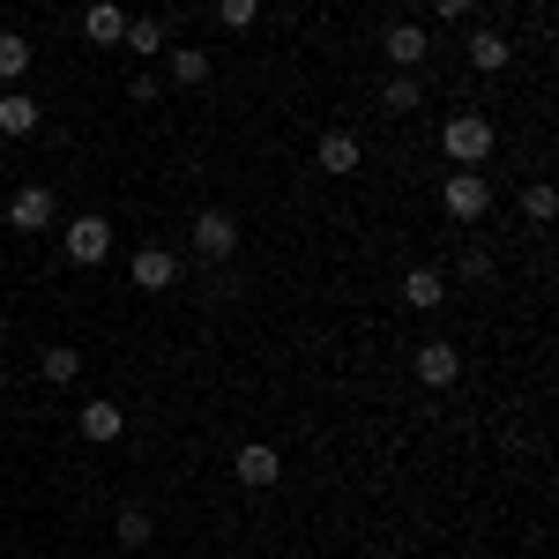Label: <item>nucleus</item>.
<instances>
[{
	"instance_id": "13",
	"label": "nucleus",
	"mask_w": 559,
	"mask_h": 559,
	"mask_svg": "<svg viewBox=\"0 0 559 559\" xmlns=\"http://www.w3.org/2000/svg\"><path fill=\"white\" fill-rule=\"evenodd\" d=\"M508 60H515V45L500 38V31H471V68L477 75H500Z\"/></svg>"
},
{
	"instance_id": "16",
	"label": "nucleus",
	"mask_w": 559,
	"mask_h": 559,
	"mask_svg": "<svg viewBox=\"0 0 559 559\" xmlns=\"http://www.w3.org/2000/svg\"><path fill=\"white\" fill-rule=\"evenodd\" d=\"M0 134H38V97L8 90V97H0Z\"/></svg>"
},
{
	"instance_id": "5",
	"label": "nucleus",
	"mask_w": 559,
	"mask_h": 559,
	"mask_svg": "<svg viewBox=\"0 0 559 559\" xmlns=\"http://www.w3.org/2000/svg\"><path fill=\"white\" fill-rule=\"evenodd\" d=\"M8 224H15V231H45V224H60L52 187H38V179H31V187H15V194H8Z\"/></svg>"
},
{
	"instance_id": "18",
	"label": "nucleus",
	"mask_w": 559,
	"mask_h": 559,
	"mask_svg": "<svg viewBox=\"0 0 559 559\" xmlns=\"http://www.w3.org/2000/svg\"><path fill=\"white\" fill-rule=\"evenodd\" d=\"M173 83H187V90L210 83V52L202 45H173Z\"/></svg>"
},
{
	"instance_id": "7",
	"label": "nucleus",
	"mask_w": 559,
	"mask_h": 559,
	"mask_svg": "<svg viewBox=\"0 0 559 559\" xmlns=\"http://www.w3.org/2000/svg\"><path fill=\"white\" fill-rule=\"evenodd\" d=\"M231 477H239V485H254V492H269V485L284 477V463H276V448H269V440H247V448L231 455Z\"/></svg>"
},
{
	"instance_id": "19",
	"label": "nucleus",
	"mask_w": 559,
	"mask_h": 559,
	"mask_svg": "<svg viewBox=\"0 0 559 559\" xmlns=\"http://www.w3.org/2000/svg\"><path fill=\"white\" fill-rule=\"evenodd\" d=\"M418 105H426V83H418V75H388L381 112H418Z\"/></svg>"
},
{
	"instance_id": "24",
	"label": "nucleus",
	"mask_w": 559,
	"mask_h": 559,
	"mask_svg": "<svg viewBox=\"0 0 559 559\" xmlns=\"http://www.w3.org/2000/svg\"><path fill=\"white\" fill-rule=\"evenodd\" d=\"M463 284H492V254H463Z\"/></svg>"
},
{
	"instance_id": "17",
	"label": "nucleus",
	"mask_w": 559,
	"mask_h": 559,
	"mask_svg": "<svg viewBox=\"0 0 559 559\" xmlns=\"http://www.w3.org/2000/svg\"><path fill=\"white\" fill-rule=\"evenodd\" d=\"M120 45H128V52H142V60H157V52H165L173 38H165V23H150V15H128V38H120Z\"/></svg>"
},
{
	"instance_id": "21",
	"label": "nucleus",
	"mask_w": 559,
	"mask_h": 559,
	"mask_svg": "<svg viewBox=\"0 0 559 559\" xmlns=\"http://www.w3.org/2000/svg\"><path fill=\"white\" fill-rule=\"evenodd\" d=\"M522 216H530V224H552V216H559V194L545 187V179H537V187H522Z\"/></svg>"
},
{
	"instance_id": "8",
	"label": "nucleus",
	"mask_w": 559,
	"mask_h": 559,
	"mask_svg": "<svg viewBox=\"0 0 559 559\" xmlns=\"http://www.w3.org/2000/svg\"><path fill=\"white\" fill-rule=\"evenodd\" d=\"M358 157H366V150H358V134H350V128H329V134H321V150H313V165L336 173V179L358 173Z\"/></svg>"
},
{
	"instance_id": "23",
	"label": "nucleus",
	"mask_w": 559,
	"mask_h": 559,
	"mask_svg": "<svg viewBox=\"0 0 559 559\" xmlns=\"http://www.w3.org/2000/svg\"><path fill=\"white\" fill-rule=\"evenodd\" d=\"M112 530H120V545H150V515H142V508H120Z\"/></svg>"
},
{
	"instance_id": "25",
	"label": "nucleus",
	"mask_w": 559,
	"mask_h": 559,
	"mask_svg": "<svg viewBox=\"0 0 559 559\" xmlns=\"http://www.w3.org/2000/svg\"><path fill=\"white\" fill-rule=\"evenodd\" d=\"M471 8H477V0H432V15H440V23H463Z\"/></svg>"
},
{
	"instance_id": "1",
	"label": "nucleus",
	"mask_w": 559,
	"mask_h": 559,
	"mask_svg": "<svg viewBox=\"0 0 559 559\" xmlns=\"http://www.w3.org/2000/svg\"><path fill=\"white\" fill-rule=\"evenodd\" d=\"M440 150H448V165H455V173H477V165L492 157V120H485V112H448Z\"/></svg>"
},
{
	"instance_id": "22",
	"label": "nucleus",
	"mask_w": 559,
	"mask_h": 559,
	"mask_svg": "<svg viewBox=\"0 0 559 559\" xmlns=\"http://www.w3.org/2000/svg\"><path fill=\"white\" fill-rule=\"evenodd\" d=\"M254 15H261V0H216V23H224V31H247Z\"/></svg>"
},
{
	"instance_id": "4",
	"label": "nucleus",
	"mask_w": 559,
	"mask_h": 559,
	"mask_svg": "<svg viewBox=\"0 0 559 559\" xmlns=\"http://www.w3.org/2000/svg\"><path fill=\"white\" fill-rule=\"evenodd\" d=\"M194 254L202 261H231L239 254V216L231 210H202L194 216Z\"/></svg>"
},
{
	"instance_id": "15",
	"label": "nucleus",
	"mask_w": 559,
	"mask_h": 559,
	"mask_svg": "<svg viewBox=\"0 0 559 559\" xmlns=\"http://www.w3.org/2000/svg\"><path fill=\"white\" fill-rule=\"evenodd\" d=\"M403 299L418 306V313H432V306L448 299V276H440V269H411V276H403Z\"/></svg>"
},
{
	"instance_id": "10",
	"label": "nucleus",
	"mask_w": 559,
	"mask_h": 559,
	"mask_svg": "<svg viewBox=\"0 0 559 559\" xmlns=\"http://www.w3.org/2000/svg\"><path fill=\"white\" fill-rule=\"evenodd\" d=\"M455 373H463V350L455 344H418V381L426 388H455Z\"/></svg>"
},
{
	"instance_id": "12",
	"label": "nucleus",
	"mask_w": 559,
	"mask_h": 559,
	"mask_svg": "<svg viewBox=\"0 0 559 559\" xmlns=\"http://www.w3.org/2000/svg\"><path fill=\"white\" fill-rule=\"evenodd\" d=\"M75 426H83V440L105 448V440H120V432H128V411H120V403H83V411H75Z\"/></svg>"
},
{
	"instance_id": "3",
	"label": "nucleus",
	"mask_w": 559,
	"mask_h": 559,
	"mask_svg": "<svg viewBox=\"0 0 559 559\" xmlns=\"http://www.w3.org/2000/svg\"><path fill=\"white\" fill-rule=\"evenodd\" d=\"M440 210L455 216V224H477V216L492 210V179H485V173H448V187H440Z\"/></svg>"
},
{
	"instance_id": "2",
	"label": "nucleus",
	"mask_w": 559,
	"mask_h": 559,
	"mask_svg": "<svg viewBox=\"0 0 559 559\" xmlns=\"http://www.w3.org/2000/svg\"><path fill=\"white\" fill-rule=\"evenodd\" d=\"M60 247H68V261L75 269H105V254H112V224L90 210V216H68L60 224Z\"/></svg>"
},
{
	"instance_id": "9",
	"label": "nucleus",
	"mask_w": 559,
	"mask_h": 559,
	"mask_svg": "<svg viewBox=\"0 0 559 559\" xmlns=\"http://www.w3.org/2000/svg\"><path fill=\"white\" fill-rule=\"evenodd\" d=\"M426 52H432V38L418 31V23H395V31H388V60H395V75H418Z\"/></svg>"
},
{
	"instance_id": "6",
	"label": "nucleus",
	"mask_w": 559,
	"mask_h": 559,
	"mask_svg": "<svg viewBox=\"0 0 559 559\" xmlns=\"http://www.w3.org/2000/svg\"><path fill=\"white\" fill-rule=\"evenodd\" d=\"M128 276H134V292H150V299H157V292H173V284H179V261L165 254V247H134Z\"/></svg>"
},
{
	"instance_id": "14",
	"label": "nucleus",
	"mask_w": 559,
	"mask_h": 559,
	"mask_svg": "<svg viewBox=\"0 0 559 559\" xmlns=\"http://www.w3.org/2000/svg\"><path fill=\"white\" fill-rule=\"evenodd\" d=\"M38 373H45L52 388H68L75 373H83V350H75V344H45V350H38Z\"/></svg>"
},
{
	"instance_id": "11",
	"label": "nucleus",
	"mask_w": 559,
	"mask_h": 559,
	"mask_svg": "<svg viewBox=\"0 0 559 559\" xmlns=\"http://www.w3.org/2000/svg\"><path fill=\"white\" fill-rule=\"evenodd\" d=\"M83 38H90V45H120V38H128V8L90 0V8H83Z\"/></svg>"
},
{
	"instance_id": "20",
	"label": "nucleus",
	"mask_w": 559,
	"mask_h": 559,
	"mask_svg": "<svg viewBox=\"0 0 559 559\" xmlns=\"http://www.w3.org/2000/svg\"><path fill=\"white\" fill-rule=\"evenodd\" d=\"M23 75H31V38L0 31V83H23Z\"/></svg>"
}]
</instances>
